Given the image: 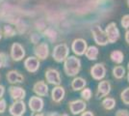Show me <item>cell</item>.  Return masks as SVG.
<instances>
[{
    "instance_id": "cell-34",
    "label": "cell",
    "mask_w": 129,
    "mask_h": 116,
    "mask_svg": "<svg viewBox=\"0 0 129 116\" xmlns=\"http://www.w3.org/2000/svg\"><path fill=\"white\" fill-rule=\"evenodd\" d=\"M5 91H6L5 86L0 84V99L3 98V96H4V94H5Z\"/></svg>"
},
{
    "instance_id": "cell-36",
    "label": "cell",
    "mask_w": 129,
    "mask_h": 116,
    "mask_svg": "<svg viewBox=\"0 0 129 116\" xmlns=\"http://www.w3.org/2000/svg\"><path fill=\"white\" fill-rule=\"evenodd\" d=\"M125 41H126V43L129 44V30H127L126 33H125Z\"/></svg>"
},
{
    "instance_id": "cell-3",
    "label": "cell",
    "mask_w": 129,
    "mask_h": 116,
    "mask_svg": "<svg viewBox=\"0 0 129 116\" xmlns=\"http://www.w3.org/2000/svg\"><path fill=\"white\" fill-rule=\"evenodd\" d=\"M91 32L92 35V38H93L97 45H106L107 44H109L107 35L105 33V31H103L101 29L100 26L94 25L91 28Z\"/></svg>"
},
{
    "instance_id": "cell-40",
    "label": "cell",
    "mask_w": 129,
    "mask_h": 116,
    "mask_svg": "<svg viewBox=\"0 0 129 116\" xmlns=\"http://www.w3.org/2000/svg\"><path fill=\"white\" fill-rule=\"evenodd\" d=\"M127 81H128V83H129V71H128V73H127Z\"/></svg>"
},
{
    "instance_id": "cell-23",
    "label": "cell",
    "mask_w": 129,
    "mask_h": 116,
    "mask_svg": "<svg viewBox=\"0 0 129 116\" xmlns=\"http://www.w3.org/2000/svg\"><path fill=\"white\" fill-rule=\"evenodd\" d=\"M112 74H113V77L116 78V79H122L124 77H125V74H126V71H125V68L121 65H118V66H115L112 70Z\"/></svg>"
},
{
    "instance_id": "cell-11",
    "label": "cell",
    "mask_w": 129,
    "mask_h": 116,
    "mask_svg": "<svg viewBox=\"0 0 129 116\" xmlns=\"http://www.w3.org/2000/svg\"><path fill=\"white\" fill-rule=\"evenodd\" d=\"M105 33L107 35L108 42L110 44H114L119 39V30L115 22H111L107 25L105 29Z\"/></svg>"
},
{
    "instance_id": "cell-41",
    "label": "cell",
    "mask_w": 129,
    "mask_h": 116,
    "mask_svg": "<svg viewBox=\"0 0 129 116\" xmlns=\"http://www.w3.org/2000/svg\"><path fill=\"white\" fill-rule=\"evenodd\" d=\"M127 69H128V71H129V62H128V64H127Z\"/></svg>"
},
{
    "instance_id": "cell-30",
    "label": "cell",
    "mask_w": 129,
    "mask_h": 116,
    "mask_svg": "<svg viewBox=\"0 0 129 116\" xmlns=\"http://www.w3.org/2000/svg\"><path fill=\"white\" fill-rule=\"evenodd\" d=\"M7 109V102L5 99H0V114L4 113Z\"/></svg>"
},
{
    "instance_id": "cell-31",
    "label": "cell",
    "mask_w": 129,
    "mask_h": 116,
    "mask_svg": "<svg viewBox=\"0 0 129 116\" xmlns=\"http://www.w3.org/2000/svg\"><path fill=\"white\" fill-rule=\"evenodd\" d=\"M40 39H41V37L39 36V34H32V35H31V37H30L31 42H32L33 44H39Z\"/></svg>"
},
{
    "instance_id": "cell-26",
    "label": "cell",
    "mask_w": 129,
    "mask_h": 116,
    "mask_svg": "<svg viewBox=\"0 0 129 116\" xmlns=\"http://www.w3.org/2000/svg\"><path fill=\"white\" fill-rule=\"evenodd\" d=\"M80 96H81V99L84 100V101H90L91 99V96H92V92H91V88L89 87H85L83 88L80 91Z\"/></svg>"
},
{
    "instance_id": "cell-29",
    "label": "cell",
    "mask_w": 129,
    "mask_h": 116,
    "mask_svg": "<svg viewBox=\"0 0 129 116\" xmlns=\"http://www.w3.org/2000/svg\"><path fill=\"white\" fill-rule=\"evenodd\" d=\"M120 23H121V26H122L124 29H128L129 28V15H125L124 17H122Z\"/></svg>"
},
{
    "instance_id": "cell-8",
    "label": "cell",
    "mask_w": 129,
    "mask_h": 116,
    "mask_svg": "<svg viewBox=\"0 0 129 116\" xmlns=\"http://www.w3.org/2000/svg\"><path fill=\"white\" fill-rule=\"evenodd\" d=\"M69 108H70V111L71 112L72 115L81 114L83 111L86 110L87 108L86 101H84V100L82 99L70 101V103H69Z\"/></svg>"
},
{
    "instance_id": "cell-6",
    "label": "cell",
    "mask_w": 129,
    "mask_h": 116,
    "mask_svg": "<svg viewBox=\"0 0 129 116\" xmlns=\"http://www.w3.org/2000/svg\"><path fill=\"white\" fill-rule=\"evenodd\" d=\"M25 50L19 43H14L11 47V51H10V57L13 61L15 62H19L23 60L25 57Z\"/></svg>"
},
{
    "instance_id": "cell-20",
    "label": "cell",
    "mask_w": 129,
    "mask_h": 116,
    "mask_svg": "<svg viewBox=\"0 0 129 116\" xmlns=\"http://www.w3.org/2000/svg\"><path fill=\"white\" fill-rule=\"evenodd\" d=\"M99 53V50L97 49V47L95 45H91V47H88L87 50L85 52V56L88 58V60L90 61H95L97 59V56Z\"/></svg>"
},
{
    "instance_id": "cell-5",
    "label": "cell",
    "mask_w": 129,
    "mask_h": 116,
    "mask_svg": "<svg viewBox=\"0 0 129 116\" xmlns=\"http://www.w3.org/2000/svg\"><path fill=\"white\" fill-rule=\"evenodd\" d=\"M106 73H107V69L104 65V63H96L91 67L90 70L91 77L97 81L102 80L103 78L106 77Z\"/></svg>"
},
{
    "instance_id": "cell-32",
    "label": "cell",
    "mask_w": 129,
    "mask_h": 116,
    "mask_svg": "<svg viewBox=\"0 0 129 116\" xmlns=\"http://www.w3.org/2000/svg\"><path fill=\"white\" fill-rule=\"evenodd\" d=\"M115 116H129V110L127 109H118Z\"/></svg>"
},
{
    "instance_id": "cell-4",
    "label": "cell",
    "mask_w": 129,
    "mask_h": 116,
    "mask_svg": "<svg viewBox=\"0 0 129 116\" xmlns=\"http://www.w3.org/2000/svg\"><path fill=\"white\" fill-rule=\"evenodd\" d=\"M26 104L24 100L14 101L13 104L9 106V113L12 116H23L26 112Z\"/></svg>"
},
{
    "instance_id": "cell-15",
    "label": "cell",
    "mask_w": 129,
    "mask_h": 116,
    "mask_svg": "<svg viewBox=\"0 0 129 116\" xmlns=\"http://www.w3.org/2000/svg\"><path fill=\"white\" fill-rule=\"evenodd\" d=\"M35 56L40 60H45L49 56V47L46 43H41L37 44L34 49Z\"/></svg>"
},
{
    "instance_id": "cell-25",
    "label": "cell",
    "mask_w": 129,
    "mask_h": 116,
    "mask_svg": "<svg viewBox=\"0 0 129 116\" xmlns=\"http://www.w3.org/2000/svg\"><path fill=\"white\" fill-rule=\"evenodd\" d=\"M43 35L46 39H48L50 42H55L57 39V32L54 30L53 28H46L43 32Z\"/></svg>"
},
{
    "instance_id": "cell-42",
    "label": "cell",
    "mask_w": 129,
    "mask_h": 116,
    "mask_svg": "<svg viewBox=\"0 0 129 116\" xmlns=\"http://www.w3.org/2000/svg\"><path fill=\"white\" fill-rule=\"evenodd\" d=\"M127 4H128V7H129V0H127Z\"/></svg>"
},
{
    "instance_id": "cell-16",
    "label": "cell",
    "mask_w": 129,
    "mask_h": 116,
    "mask_svg": "<svg viewBox=\"0 0 129 116\" xmlns=\"http://www.w3.org/2000/svg\"><path fill=\"white\" fill-rule=\"evenodd\" d=\"M48 85L43 80H39L33 85V92L39 97H45L48 94Z\"/></svg>"
},
{
    "instance_id": "cell-35",
    "label": "cell",
    "mask_w": 129,
    "mask_h": 116,
    "mask_svg": "<svg viewBox=\"0 0 129 116\" xmlns=\"http://www.w3.org/2000/svg\"><path fill=\"white\" fill-rule=\"evenodd\" d=\"M31 116H45V114L43 113L42 111H41V112H32Z\"/></svg>"
},
{
    "instance_id": "cell-33",
    "label": "cell",
    "mask_w": 129,
    "mask_h": 116,
    "mask_svg": "<svg viewBox=\"0 0 129 116\" xmlns=\"http://www.w3.org/2000/svg\"><path fill=\"white\" fill-rule=\"evenodd\" d=\"M80 116H94L93 112L91 110H85L80 114Z\"/></svg>"
},
{
    "instance_id": "cell-18",
    "label": "cell",
    "mask_w": 129,
    "mask_h": 116,
    "mask_svg": "<svg viewBox=\"0 0 129 116\" xmlns=\"http://www.w3.org/2000/svg\"><path fill=\"white\" fill-rule=\"evenodd\" d=\"M6 78L7 81L11 84H15L16 83H22L24 81V77L21 75V73H19L16 70H11L6 74Z\"/></svg>"
},
{
    "instance_id": "cell-43",
    "label": "cell",
    "mask_w": 129,
    "mask_h": 116,
    "mask_svg": "<svg viewBox=\"0 0 129 116\" xmlns=\"http://www.w3.org/2000/svg\"><path fill=\"white\" fill-rule=\"evenodd\" d=\"M0 78H1V76H0Z\"/></svg>"
},
{
    "instance_id": "cell-19",
    "label": "cell",
    "mask_w": 129,
    "mask_h": 116,
    "mask_svg": "<svg viewBox=\"0 0 129 116\" xmlns=\"http://www.w3.org/2000/svg\"><path fill=\"white\" fill-rule=\"evenodd\" d=\"M70 86H71V89L73 91H81L83 88H85L87 86V80L85 78L81 77H74V78L71 80V83H70Z\"/></svg>"
},
{
    "instance_id": "cell-7",
    "label": "cell",
    "mask_w": 129,
    "mask_h": 116,
    "mask_svg": "<svg viewBox=\"0 0 129 116\" xmlns=\"http://www.w3.org/2000/svg\"><path fill=\"white\" fill-rule=\"evenodd\" d=\"M44 77H45L46 82L49 84H52L54 86L61 85L62 78H61V75H60V72L58 70L53 69V68H49L45 71Z\"/></svg>"
},
{
    "instance_id": "cell-9",
    "label": "cell",
    "mask_w": 129,
    "mask_h": 116,
    "mask_svg": "<svg viewBox=\"0 0 129 116\" xmlns=\"http://www.w3.org/2000/svg\"><path fill=\"white\" fill-rule=\"evenodd\" d=\"M87 48H88V44H87L86 40L82 38H77L73 40L71 44V50L76 56L84 55L87 50Z\"/></svg>"
},
{
    "instance_id": "cell-38",
    "label": "cell",
    "mask_w": 129,
    "mask_h": 116,
    "mask_svg": "<svg viewBox=\"0 0 129 116\" xmlns=\"http://www.w3.org/2000/svg\"><path fill=\"white\" fill-rule=\"evenodd\" d=\"M3 38V31H2V29L0 27V40Z\"/></svg>"
},
{
    "instance_id": "cell-24",
    "label": "cell",
    "mask_w": 129,
    "mask_h": 116,
    "mask_svg": "<svg viewBox=\"0 0 129 116\" xmlns=\"http://www.w3.org/2000/svg\"><path fill=\"white\" fill-rule=\"evenodd\" d=\"M2 31H3V36L6 37V38L14 37V36H16V33H17L16 29L14 27V26H12L11 24H5Z\"/></svg>"
},
{
    "instance_id": "cell-37",
    "label": "cell",
    "mask_w": 129,
    "mask_h": 116,
    "mask_svg": "<svg viewBox=\"0 0 129 116\" xmlns=\"http://www.w3.org/2000/svg\"><path fill=\"white\" fill-rule=\"evenodd\" d=\"M46 116H60V114L57 112H51V113H48Z\"/></svg>"
},
{
    "instance_id": "cell-21",
    "label": "cell",
    "mask_w": 129,
    "mask_h": 116,
    "mask_svg": "<svg viewBox=\"0 0 129 116\" xmlns=\"http://www.w3.org/2000/svg\"><path fill=\"white\" fill-rule=\"evenodd\" d=\"M110 59L112 60V62H114L115 64L120 65L124 60V54L121 50H113L110 53Z\"/></svg>"
},
{
    "instance_id": "cell-28",
    "label": "cell",
    "mask_w": 129,
    "mask_h": 116,
    "mask_svg": "<svg viewBox=\"0 0 129 116\" xmlns=\"http://www.w3.org/2000/svg\"><path fill=\"white\" fill-rule=\"evenodd\" d=\"M120 100L124 105H129V87L123 89L120 93Z\"/></svg>"
},
{
    "instance_id": "cell-2",
    "label": "cell",
    "mask_w": 129,
    "mask_h": 116,
    "mask_svg": "<svg viewBox=\"0 0 129 116\" xmlns=\"http://www.w3.org/2000/svg\"><path fill=\"white\" fill-rule=\"evenodd\" d=\"M69 55H70V48L67 44H59L54 47L52 57L55 62L63 63Z\"/></svg>"
},
{
    "instance_id": "cell-22",
    "label": "cell",
    "mask_w": 129,
    "mask_h": 116,
    "mask_svg": "<svg viewBox=\"0 0 129 116\" xmlns=\"http://www.w3.org/2000/svg\"><path fill=\"white\" fill-rule=\"evenodd\" d=\"M117 105L116 100L112 97H105L101 102V105L103 106L104 109L106 110H112L115 108V106Z\"/></svg>"
},
{
    "instance_id": "cell-1",
    "label": "cell",
    "mask_w": 129,
    "mask_h": 116,
    "mask_svg": "<svg viewBox=\"0 0 129 116\" xmlns=\"http://www.w3.org/2000/svg\"><path fill=\"white\" fill-rule=\"evenodd\" d=\"M63 63H64V72L68 77H74L80 73L82 67L81 60L77 58V56L69 55Z\"/></svg>"
},
{
    "instance_id": "cell-27",
    "label": "cell",
    "mask_w": 129,
    "mask_h": 116,
    "mask_svg": "<svg viewBox=\"0 0 129 116\" xmlns=\"http://www.w3.org/2000/svg\"><path fill=\"white\" fill-rule=\"evenodd\" d=\"M11 57L7 55L4 52H0V69L2 68H5V67H10V62H9V59Z\"/></svg>"
},
{
    "instance_id": "cell-12",
    "label": "cell",
    "mask_w": 129,
    "mask_h": 116,
    "mask_svg": "<svg viewBox=\"0 0 129 116\" xmlns=\"http://www.w3.org/2000/svg\"><path fill=\"white\" fill-rule=\"evenodd\" d=\"M41 66L40 59H38L36 56H29L24 60V68L28 73H34L38 72Z\"/></svg>"
},
{
    "instance_id": "cell-13",
    "label": "cell",
    "mask_w": 129,
    "mask_h": 116,
    "mask_svg": "<svg viewBox=\"0 0 129 116\" xmlns=\"http://www.w3.org/2000/svg\"><path fill=\"white\" fill-rule=\"evenodd\" d=\"M9 95L11 97L13 101H20L24 100L26 97V91L25 89L20 87V86H16V85H12L8 89Z\"/></svg>"
},
{
    "instance_id": "cell-39",
    "label": "cell",
    "mask_w": 129,
    "mask_h": 116,
    "mask_svg": "<svg viewBox=\"0 0 129 116\" xmlns=\"http://www.w3.org/2000/svg\"><path fill=\"white\" fill-rule=\"evenodd\" d=\"M60 116H70V115L67 114V113H63V114H60Z\"/></svg>"
},
{
    "instance_id": "cell-14",
    "label": "cell",
    "mask_w": 129,
    "mask_h": 116,
    "mask_svg": "<svg viewBox=\"0 0 129 116\" xmlns=\"http://www.w3.org/2000/svg\"><path fill=\"white\" fill-rule=\"evenodd\" d=\"M28 106L32 112H41L43 111L44 106V102L42 97L39 96H33L28 101Z\"/></svg>"
},
{
    "instance_id": "cell-17",
    "label": "cell",
    "mask_w": 129,
    "mask_h": 116,
    "mask_svg": "<svg viewBox=\"0 0 129 116\" xmlns=\"http://www.w3.org/2000/svg\"><path fill=\"white\" fill-rule=\"evenodd\" d=\"M66 96V90L62 85H56L51 90V99L54 103L59 104L64 99Z\"/></svg>"
},
{
    "instance_id": "cell-10",
    "label": "cell",
    "mask_w": 129,
    "mask_h": 116,
    "mask_svg": "<svg viewBox=\"0 0 129 116\" xmlns=\"http://www.w3.org/2000/svg\"><path fill=\"white\" fill-rule=\"evenodd\" d=\"M111 89H112V86L109 80H104V79L100 80L99 83L97 84L95 97L97 99H102V98L107 97L111 92Z\"/></svg>"
}]
</instances>
